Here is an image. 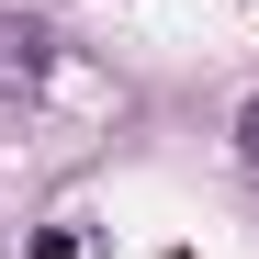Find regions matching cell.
<instances>
[{
    "instance_id": "1",
    "label": "cell",
    "mask_w": 259,
    "mask_h": 259,
    "mask_svg": "<svg viewBox=\"0 0 259 259\" xmlns=\"http://www.w3.org/2000/svg\"><path fill=\"white\" fill-rule=\"evenodd\" d=\"M46 68H57V34L34 23V12H0V102H34Z\"/></svg>"
},
{
    "instance_id": "2",
    "label": "cell",
    "mask_w": 259,
    "mask_h": 259,
    "mask_svg": "<svg viewBox=\"0 0 259 259\" xmlns=\"http://www.w3.org/2000/svg\"><path fill=\"white\" fill-rule=\"evenodd\" d=\"M23 259H79V226H46V237H34Z\"/></svg>"
},
{
    "instance_id": "3",
    "label": "cell",
    "mask_w": 259,
    "mask_h": 259,
    "mask_svg": "<svg viewBox=\"0 0 259 259\" xmlns=\"http://www.w3.org/2000/svg\"><path fill=\"white\" fill-rule=\"evenodd\" d=\"M237 158H248V169H259V102H248V113H237Z\"/></svg>"
}]
</instances>
